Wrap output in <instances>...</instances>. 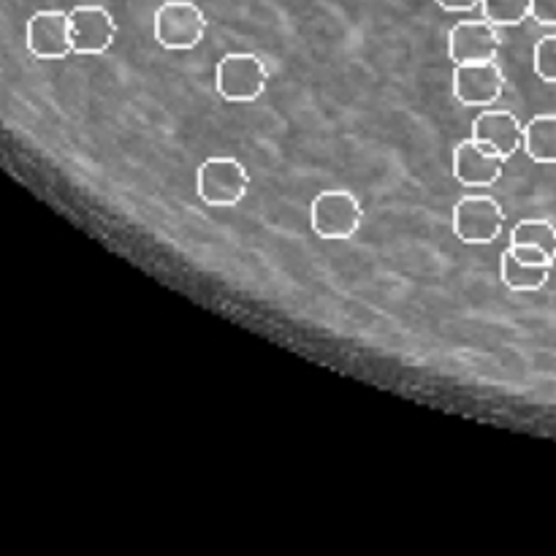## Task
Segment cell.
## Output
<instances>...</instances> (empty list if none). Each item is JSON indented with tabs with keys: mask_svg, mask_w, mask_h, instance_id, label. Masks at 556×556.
Listing matches in <instances>:
<instances>
[{
	"mask_svg": "<svg viewBox=\"0 0 556 556\" xmlns=\"http://www.w3.org/2000/svg\"><path fill=\"white\" fill-rule=\"evenodd\" d=\"M362 201L345 188L324 190L315 195L313 206H309V223L320 239H334V242L351 239L362 228Z\"/></svg>",
	"mask_w": 556,
	"mask_h": 556,
	"instance_id": "cell-1",
	"label": "cell"
},
{
	"mask_svg": "<svg viewBox=\"0 0 556 556\" xmlns=\"http://www.w3.org/2000/svg\"><path fill=\"white\" fill-rule=\"evenodd\" d=\"M266 85H269V71H266L264 60H261L258 54H226V58L217 63L215 87L217 92H220L223 101L253 103L264 96Z\"/></svg>",
	"mask_w": 556,
	"mask_h": 556,
	"instance_id": "cell-2",
	"label": "cell"
},
{
	"mask_svg": "<svg viewBox=\"0 0 556 556\" xmlns=\"http://www.w3.org/2000/svg\"><path fill=\"white\" fill-rule=\"evenodd\" d=\"M195 190L204 204L226 210V206H237L248 195L250 174L237 157H210L199 166Z\"/></svg>",
	"mask_w": 556,
	"mask_h": 556,
	"instance_id": "cell-3",
	"label": "cell"
},
{
	"mask_svg": "<svg viewBox=\"0 0 556 556\" xmlns=\"http://www.w3.org/2000/svg\"><path fill=\"white\" fill-rule=\"evenodd\" d=\"M152 30L161 47L172 52H185L204 41L206 16L193 0H168L155 11Z\"/></svg>",
	"mask_w": 556,
	"mask_h": 556,
	"instance_id": "cell-4",
	"label": "cell"
},
{
	"mask_svg": "<svg viewBox=\"0 0 556 556\" xmlns=\"http://www.w3.org/2000/svg\"><path fill=\"white\" fill-rule=\"evenodd\" d=\"M505 210L492 195H465L454 206V233L467 244H492L503 233Z\"/></svg>",
	"mask_w": 556,
	"mask_h": 556,
	"instance_id": "cell-5",
	"label": "cell"
},
{
	"mask_svg": "<svg viewBox=\"0 0 556 556\" xmlns=\"http://www.w3.org/2000/svg\"><path fill=\"white\" fill-rule=\"evenodd\" d=\"M27 49L38 60H63L74 52L71 14L38 11L27 20Z\"/></svg>",
	"mask_w": 556,
	"mask_h": 556,
	"instance_id": "cell-6",
	"label": "cell"
},
{
	"mask_svg": "<svg viewBox=\"0 0 556 556\" xmlns=\"http://www.w3.org/2000/svg\"><path fill=\"white\" fill-rule=\"evenodd\" d=\"M505 92V74L494 60L459 63L454 71V96L465 106H492Z\"/></svg>",
	"mask_w": 556,
	"mask_h": 556,
	"instance_id": "cell-7",
	"label": "cell"
},
{
	"mask_svg": "<svg viewBox=\"0 0 556 556\" xmlns=\"http://www.w3.org/2000/svg\"><path fill=\"white\" fill-rule=\"evenodd\" d=\"M497 25L489 20H465L448 33V58L459 63H486L500 52Z\"/></svg>",
	"mask_w": 556,
	"mask_h": 556,
	"instance_id": "cell-8",
	"label": "cell"
},
{
	"mask_svg": "<svg viewBox=\"0 0 556 556\" xmlns=\"http://www.w3.org/2000/svg\"><path fill=\"white\" fill-rule=\"evenodd\" d=\"M71 14V36H74V52L92 58L103 54L114 43L117 22L103 5H76Z\"/></svg>",
	"mask_w": 556,
	"mask_h": 556,
	"instance_id": "cell-9",
	"label": "cell"
},
{
	"mask_svg": "<svg viewBox=\"0 0 556 556\" xmlns=\"http://www.w3.org/2000/svg\"><path fill=\"white\" fill-rule=\"evenodd\" d=\"M472 139L483 150L508 161V157H514L525 147V125L519 123L514 112L489 109V112L478 114L476 123H472Z\"/></svg>",
	"mask_w": 556,
	"mask_h": 556,
	"instance_id": "cell-10",
	"label": "cell"
},
{
	"mask_svg": "<svg viewBox=\"0 0 556 556\" xmlns=\"http://www.w3.org/2000/svg\"><path fill=\"white\" fill-rule=\"evenodd\" d=\"M505 157L483 150L476 139H467L454 152V177L467 188H489L503 179Z\"/></svg>",
	"mask_w": 556,
	"mask_h": 556,
	"instance_id": "cell-11",
	"label": "cell"
},
{
	"mask_svg": "<svg viewBox=\"0 0 556 556\" xmlns=\"http://www.w3.org/2000/svg\"><path fill=\"white\" fill-rule=\"evenodd\" d=\"M525 152L535 163L556 166V114H538L525 125Z\"/></svg>",
	"mask_w": 556,
	"mask_h": 556,
	"instance_id": "cell-12",
	"label": "cell"
},
{
	"mask_svg": "<svg viewBox=\"0 0 556 556\" xmlns=\"http://www.w3.org/2000/svg\"><path fill=\"white\" fill-rule=\"evenodd\" d=\"M552 269L554 266H535V264H525V261L516 258L510 253V248L503 253V264H500V277H503L505 286L510 291H541L548 280H552Z\"/></svg>",
	"mask_w": 556,
	"mask_h": 556,
	"instance_id": "cell-13",
	"label": "cell"
},
{
	"mask_svg": "<svg viewBox=\"0 0 556 556\" xmlns=\"http://www.w3.org/2000/svg\"><path fill=\"white\" fill-rule=\"evenodd\" d=\"M510 244H527V248H538L556 261V226L552 220H521L519 226L510 231Z\"/></svg>",
	"mask_w": 556,
	"mask_h": 556,
	"instance_id": "cell-14",
	"label": "cell"
},
{
	"mask_svg": "<svg viewBox=\"0 0 556 556\" xmlns=\"http://www.w3.org/2000/svg\"><path fill=\"white\" fill-rule=\"evenodd\" d=\"M481 9L497 27H514L532 16V0H481Z\"/></svg>",
	"mask_w": 556,
	"mask_h": 556,
	"instance_id": "cell-15",
	"label": "cell"
},
{
	"mask_svg": "<svg viewBox=\"0 0 556 556\" xmlns=\"http://www.w3.org/2000/svg\"><path fill=\"white\" fill-rule=\"evenodd\" d=\"M532 63H535V74L548 85H556V33L554 36H543L535 43L532 52Z\"/></svg>",
	"mask_w": 556,
	"mask_h": 556,
	"instance_id": "cell-16",
	"label": "cell"
},
{
	"mask_svg": "<svg viewBox=\"0 0 556 556\" xmlns=\"http://www.w3.org/2000/svg\"><path fill=\"white\" fill-rule=\"evenodd\" d=\"M510 253H514L519 261H525V264H535V266H554L556 264V261L548 258L543 250L527 248V244H510Z\"/></svg>",
	"mask_w": 556,
	"mask_h": 556,
	"instance_id": "cell-17",
	"label": "cell"
},
{
	"mask_svg": "<svg viewBox=\"0 0 556 556\" xmlns=\"http://www.w3.org/2000/svg\"><path fill=\"white\" fill-rule=\"evenodd\" d=\"M532 20L538 25L556 27V0H532Z\"/></svg>",
	"mask_w": 556,
	"mask_h": 556,
	"instance_id": "cell-18",
	"label": "cell"
},
{
	"mask_svg": "<svg viewBox=\"0 0 556 556\" xmlns=\"http://www.w3.org/2000/svg\"><path fill=\"white\" fill-rule=\"evenodd\" d=\"M438 5L445 11H472L481 5V0H438Z\"/></svg>",
	"mask_w": 556,
	"mask_h": 556,
	"instance_id": "cell-19",
	"label": "cell"
}]
</instances>
